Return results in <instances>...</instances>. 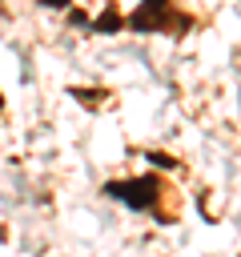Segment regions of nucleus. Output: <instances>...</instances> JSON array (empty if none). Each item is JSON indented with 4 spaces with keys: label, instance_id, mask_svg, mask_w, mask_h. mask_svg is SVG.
I'll return each instance as SVG.
<instances>
[{
    "label": "nucleus",
    "instance_id": "f257e3e1",
    "mask_svg": "<svg viewBox=\"0 0 241 257\" xmlns=\"http://www.w3.org/2000/svg\"><path fill=\"white\" fill-rule=\"evenodd\" d=\"M104 193H108L112 201L129 205V209H145V213H153L157 201L165 197V185H161L157 177H129V181H108Z\"/></svg>",
    "mask_w": 241,
    "mask_h": 257
},
{
    "label": "nucleus",
    "instance_id": "f03ea898",
    "mask_svg": "<svg viewBox=\"0 0 241 257\" xmlns=\"http://www.w3.org/2000/svg\"><path fill=\"white\" fill-rule=\"evenodd\" d=\"M129 28H133V32H181V28H189V16H177L173 4H165V8L141 4V8L129 16Z\"/></svg>",
    "mask_w": 241,
    "mask_h": 257
},
{
    "label": "nucleus",
    "instance_id": "7ed1b4c3",
    "mask_svg": "<svg viewBox=\"0 0 241 257\" xmlns=\"http://www.w3.org/2000/svg\"><path fill=\"white\" fill-rule=\"evenodd\" d=\"M120 24H125V20H120V12H116V8H104V12H100V16L92 20V32H100V36H108V32H116Z\"/></svg>",
    "mask_w": 241,
    "mask_h": 257
},
{
    "label": "nucleus",
    "instance_id": "20e7f679",
    "mask_svg": "<svg viewBox=\"0 0 241 257\" xmlns=\"http://www.w3.org/2000/svg\"><path fill=\"white\" fill-rule=\"evenodd\" d=\"M145 157H149V161H153L157 169H177V161H173L169 153H145Z\"/></svg>",
    "mask_w": 241,
    "mask_h": 257
},
{
    "label": "nucleus",
    "instance_id": "39448f33",
    "mask_svg": "<svg viewBox=\"0 0 241 257\" xmlns=\"http://www.w3.org/2000/svg\"><path fill=\"white\" fill-rule=\"evenodd\" d=\"M44 4H52V8H64V4H68V0H44Z\"/></svg>",
    "mask_w": 241,
    "mask_h": 257
},
{
    "label": "nucleus",
    "instance_id": "423d86ee",
    "mask_svg": "<svg viewBox=\"0 0 241 257\" xmlns=\"http://www.w3.org/2000/svg\"><path fill=\"white\" fill-rule=\"evenodd\" d=\"M0 108H4V96H0Z\"/></svg>",
    "mask_w": 241,
    "mask_h": 257
}]
</instances>
